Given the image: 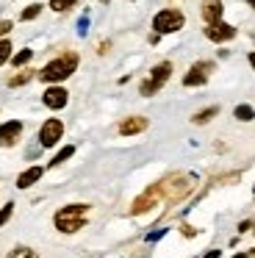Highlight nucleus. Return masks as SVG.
<instances>
[{
    "mask_svg": "<svg viewBox=\"0 0 255 258\" xmlns=\"http://www.w3.org/2000/svg\"><path fill=\"white\" fill-rule=\"evenodd\" d=\"M78 70V53H64V56L53 58L50 64H44L39 78L44 84H58V81H67L72 73Z\"/></svg>",
    "mask_w": 255,
    "mask_h": 258,
    "instance_id": "f257e3e1",
    "label": "nucleus"
},
{
    "mask_svg": "<svg viewBox=\"0 0 255 258\" xmlns=\"http://www.w3.org/2000/svg\"><path fill=\"white\" fill-rule=\"evenodd\" d=\"M86 217H89V206L75 203V206H64L61 211H55L53 222L61 233H78L86 225Z\"/></svg>",
    "mask_w": 255,
    "mask_h": 258,
    "instance_id": "f03ea898",
    "label": "nucleus"
},
{
    "mask_svg": "<svg viewBox=\"0 0 255 258\" xmlns=\"http://www.w3.org/2000/svg\"><path fill=\"white\" fill-rule=\"evenodd\" d=\"M161 189H164V203H180L183 197L192 195L194 189V178L192 175H166L161 180Z\"/></svg>",
    "mask_w": 255,
    "mask_h": 258,
    "instance_id": "7ed1b4c3",
    "label": "nucleus"
},
{
    "mask_svg": "<svg viewBox=\"0 0 255 258\" xmlns=\"http://www.w3.org/2000/svg\"><path fill=\"white\" fill-rule=\"evenodd\" d=\"M183 23H186V17L177 9H164V12H158L153 17V28L158 34H175V31L183 28Z\"/></svg>",
    "mask_w": 255,
    "mask_h": 258,
    "instance_id": "20e7f679",
    "label": "nucleus"
},
{
    "mask_svg": "<svg viewBox=\"0 0 255 258\" xmlns=\"http://www.w3.org/2000/svg\"><path fill=\"white\" fill-rule=\"evenodd\" d=\"M161 200H164V189H161V180H158V183H153L144 195H139L136 200H133L131 214H144V211H150V208H155Z\"/></svg>",
    "mask_w": 255,
    "mask_h": 258,
    "instance_id": "39448f33",
    "label": "nucleus"
},
{
    "mask_svg": "<svg viewBox=\"0 0 255 258\" xmlns=\"http://www.w3.org/2000/svg\"><path fill=\"white\" fill-rule=\"evenodd\" d=\"M169 75H172V64H169V61L158 64V67H155L153 73H150V78L142 84V95H144V97L155 95V92H158L161 86H164L166 81H169Z\"/></svg>",
    "mask_w": 255,
    "mask_h": 258,
    "instance_id": "423d86ee",
    "label": "nucleus"
},
{
    "mask_svg": "<svg viewBox=\"0 0 255 258\" xmlns=\"http://www.w3.org/2000/svg\"><path fill=\"white\" fill-rule=\"evenodd\" d=\"M61 136H64V122L61 119H44V125L39 128V145L53 147L61 142Z\"/></svg>",
    "mask_w": 255,
    "mask_h": 258,
    "instance_id": "0eeeda50",
    "label": "nucleus"
},
{
    "mask_svg": "<svg viewBox=\"0 0 255 258\" xmlns=\"http://www.w3.org/2000/svg\"><path fill=\"white\" fill-rule=\"evenodd\" d=\"M214 70V64H208V61H200V64H194L192 70H188L186 75H183V86H203L205 81H208V73Z\"/></svg>",
    "mask_w": 255,
    "mask_h": 258,
    "instance_id": "6e6552de",
    "label": "nucleus"
},
{
    "mask_svg": "<svg viewBox=\"0 0 255 258\" xmlns=\"http://www.w3.org/2000/svg\"><path fill=\"white\" fill-rule=\"evenodd\" d=\"M20 136H22V122H20V119H9V122L0 125V145H3V147L17 145Z\"/></svg>",
    "mask_w": 255,
    "mask_h": 258,
    "instance_id": "1a4fd4ad",
    "label": "nucleus"
},
{
    "mask_svg": "<svg viewBox=\"0 0 255 258\" xmlns=\"http://www.w3.org/2000/svg\"><path fill=\"white\" fill-rule=\"evenodd\" d=\"M205 36H208L211 42H227L236 36V28L227 23H214V25H205Z\"/></svg>",
    "mask_w": 255,
    "mask_h": 258,
    "instance_id": "9d476101",
    "label": "nucleus"
},
{
    "mask_svg": "<svg viewBox=\"0 0 255 258\" xmlns=\"http://www.w3.org/2000/svg\"><path fill=\"white\" fill-rule=\"evenodd\" d=\"M44 106L53 108V111H58V108L67 106V100H70V95H67V89H61V86H50L47 92H44Z\"/></svg>",
    "mask_w": 255,
    "mask_h": 258,
    "instance_id": "9b49d317",
    "label": "nucleus"
},
{
    "mask_svg": "<svg viewBox=\"0 0 255 258\" xmlns=\"http://www.w3.org/2000/svg\"><path fill=\"white\" fill-rule=\"evenodd\" d=\"M147 131V117H128L125 122H119V134L122 136H136Z\"/></svg>",
    "mask_w": 255,
    "mask_h": 258,
    "instance_id": "f8f14e48",
    "label": "nucleus"
},
{
    "mask_svg": "<svg viewBox=\"0 0 255 258\" xmlns=\"http://www.w3.org/2000/svg\"><path fill=\"white\" fill-rule=\"evenodd\" d=\"M222 0H205L203 3V20L208 25H214V23H222Z\"/></svg>",
    "mask_w": 255,
    "mask_h": 258,
    "instance_id": "ddd939ff",
    "label": "nucleus"
},
{
    "mask_svg": "<svg viewBox=\"0 0 255 258\" xmlns=\"http://www.w3.org/2000/svg\"><path fill=\"white\" fill-rule=\"evenodd\" d=\"M42 175H44V167H31V169H25V172L17 178V186H20V189H28V186H33Z\"/></svg>",
    "mask_w": 255,
    "mask_h": 258,
    "instance_id": "4468645a",
    "label": "nucleus"
},
{
    "mask_svg": "<svg viewBox=\"0 0 255 258\" xmlns=\"http://www.w3.org/2000/svg\"><path fill=\"white\" fill-rule=\"evenodd\" d=\"M233 117H236V119H241V122H249V119L255 117V111H252V106H247V103H241V106H236V111H233Z\"/></svg>",
    "mask_w": 255,
    "mask_h": 258,
    "instance_id": "2eb2a0df",
    "label": "nucleus"
},
{
    "mask_svg": "<svg viewBox=\"0 0 255 258\" xmlns=\"http://www.w3.org/2000/svg\"><path fill=\"white\" fill-rule=\"evenodd\" d=\"M72 153H75V147H72V145L61 147V150H58V153H55V156H53V161H50V167H58V164H64L67 158L72 156Z\"/></svg>",
    "mask_w": 255,
    "mask_h": 258,
    "instance_id": "dca6fc26",
    "label": "nucleus"
},
{
    "mask_svg": "<svg viewBox=\"0 0 255 258\" xmlns=\"http://www.w3.org/2000/svg\"><path fill=\"white\" fill-rule=\"evenodd\" d=\"M216 114H219V108H216V106H211V108H205V111L194 114V122H197V125H205L208 119H214Z\"/></svg>",
    "mask_w": 255,
    "mask_h": 258,
    "instance_id": "f3484780",
    "label": "nucleus"
},
{
    "mask_svg": "<svg viewBox=\"0 0 255 258\" xmlns=\"http://www.w3.org/2000/svg\"><path fill=\"white\" fill-rule=\"evenodd\" d=\"M9 258H39V255H36L33 247H14V250L9 252Z\"/></svg>",
    "mask_w": 255,
    "mask_h": 258,
    "instance_id": "a211bd4d",
    "label": "nucleus"
},
{
    "mask_svg": "<svg viewBox=\"0 0 255 258\" xmlns=\"http://www.w3.org/2000/svg\"><path fill=\"white\" fill-rule=\"evenodd\" d=\"M33 78L31 70H22V73H17L14 78H9V86H20V84H28V81Z\"/></svg>",
    "mask_w": 255,
    "mask_h": 258,
    "instance_id": "6ab92c4d",
    "label": "nucleus"
},
{
    "mask_svg": "<svg viewBox=\"0 0 255 258\" xmlns=\"http://www.w3.org/2000/svg\"><path fill=\"white\" fill-rule=\"evenodd\" d=\"M75 6V0H50V9L53 12H67V9Z\"/></svg>",
    "mask_w": 255,
    "mask_h": 258,
    "instance_id": "aec40b11",
    "label": "nucleus"
},
{
    "mask_svg": "<svg viewBox=\"0 0 255 258\" xmlns=\"http://www.w3.org/2000/svg\"><path fill=\"white\" fill-rule=\"evenodd\" d=\"M11 58V42L9 39H0V64H6Z\"/></svg>",
    "mask_w": 255,
    "mask_h": 258,
    "instance_id": "412c9836",
    "label": "nucleus"
},
{
    "mask_svg": "<svg viewBox=\"0 0 255 258\" xmlns=\"http://www.w3.org/2000/svg\"><path fill=\"white\" fill-rule=\"evenodd\" d=\"M11 214H14V203H6V206L0 208V228H3V225L11 219Z\"/></svg>",
    "mask_w": 255,
    "mask_h": 258,
    "instance_id": "4be33fe9",
    "label": "nucleus"
},
{
    "mask_svg": "<svg viewBox=\"0 0 255 258\" xmlns=\"http://www.w3.org/2000/svg\"><path fill=\"white\" fill-rule=\"evenodd\" d=\"M31 56H33L31 50H22V53H17V56L11 58V61H14V67H22V64H28V61H31Z\"/></svg>",
    "mask_w": 255,
    "mask_h": 258,
    "instance_id": "5701e85b",
    "label": "nucleus"
},
{
    "mask_svg": "<svg viewBox=\"0 0 255 258\" xmlns=\"http://www.w3.org/2000/svg\"><path fill=\"white\" fill-rule=\"evenodd\" d=\"M39 12H42V6H39V3H33V6H28L25 12H22V20H36Z\"/></svg>",
    "mask_w": 255,
    "mask_h": 258,
    "instance_id": "b1692460",
    "label": "nucleus"
},
{
    "mask_svg": "<svg viewBox=\"0 0 255 258\" xmlns=\"http://www.w3.org/2000/svg\"><path fill=\"white\" fill-rule=\"evenodd\" d=\"M9 31H11V23L9 20H0V36H6Z\"/></svg>",
    "mask_w": 255,
    "mask_h": 258,
    "instance_id": "393cba45",
    "label": "nucleus"
},
{
    "mask_svg": "<svg viewBox=\"0 0 255 258\" xmlns=\"http://www.w3.org/2000/svg\"><path fill=\"white\" fill-rule=\"evenodd\" d=\"M180 230H183V236H194V233H197V230H194V228H188V225H183Z\"/></svg>",
    "mask_w": 255,
    "mask_h": 258,
    "instance_id": "a878e982",
    "label": "nucleus"
},
{
    "mask_svg": "<svg viewBox=\"0 0 255 258\" xmlns=\"http://www.w3.org/2000/svg\"><path fill=\"white\" fill-rule=\"evenodd\" d=\"M205 258H219V250H208V252H205Z\"/></svg>",
    "mask_w": 255,
    "mask_h": 258,
    "instance_id": "bb28decb",
    "label": "nucleus"
},
{
    "mask_svg": "<svg viewBox=\"0 0 255 258\" xmlns=\"http://www.w3.org/2000/svg\"><path fill=\"white\" fill-rule=\"evenodd\" d=\"M249 64H252V70H255V50L249 53Z\"/></svg>",
    "mask_w": 255,
    "mask_h": 258,
    "instance_id": "cd10ccee",
    "label": "nucleus"
},
{
    "mask_svg": "<svg viewBox=\"0 0 255 258\" xmlns=\"http://www.w3.org/2000/svg\"><path fill=\"white\" fill-rule=\"evenodd\" d=\"M233 258H247V252H236V255H233Z\"/></svg>",
    "mask_w": 255,
    "mask_h": 258,
    "instance_id": "c85d7f7f",
    "label": "nucleus"
},
{
    "mask_svg": "<svg viewBox=\"0 0 255 258\" xmlns=\"http://www.w3.org/2000/svg\"><path fill=\"white\" fill-rule=\"evenodd\" d=\"M249 6H252V9H255V0H249Z\"/></svg>",
    "mask_w": 255,
    "mask_h": 258,
    "instance_id": "c756f323",
    "label": "nucleus"
}]
</instances>
